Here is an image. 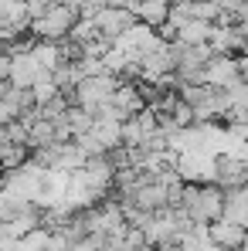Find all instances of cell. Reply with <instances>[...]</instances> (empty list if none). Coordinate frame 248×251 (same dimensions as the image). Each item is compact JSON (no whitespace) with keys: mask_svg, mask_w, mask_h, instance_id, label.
Returning <instances> with one entry per match:
<instances>
[{"mask_svg":"<svg viewBox=\"0 0 248 251\" xmlns=\"http://www.w3.org/2000/svg\"><path fill=\"white\" fill-rule=\"evenodd\" d=\"M224 221L231 224H242L248 227V187H238V190H224Z\"/></svg>","mask_w":248,"mask_h":251,"instance_id":"9c48e42d","label":"cell"},{"mask_svg":"<svg viewBox=\"0 0 248 251\" xmlns=\"http://www.w3.org/2000/svg\"><path fill=\"white\" fill-rule=\"evenodd\" d=\"M79 21H82L79 10L61 0V3H51L41 17L31 21V34H34V41H65Z\"/></svg>","mask_w":248,"mask_h":251,"instance_id":"7a4b0ae2","label":"cell"},{"mask_svg":"<svg viewBox=\"0 0 248 251\" xmlns=\"http://www.w3.org/2000/svg\"><path fill=\"white\" fill-rule=\"evenodd\" d=\"M204 82L214 85V88H235L242 82V61L238 54H211L204 65Z\"/></svg>","mask_w":248,"mask_h":251,"instance_id":"5b68a950","label":"cell"},{"mask_svg":"<svg viewBox=\"0 0 248 251\" xmlns=\"http://www.w3.org/2000/svg\"><path fill=\"white\" fill-rule=\"evenodd\" d=\"M214 183L221 190H238V187H248V173L245 163L238 156H214Z\"/></svg>","mask_w":248,"mask_h":251,"instance_id":"52a82bcc","label":"cell"},{"mask_svg":"<svg viewBox=\"0 0 248 251\" xmlns=\"http://www.w3.org/2000/svg\"><path fill=\"white\" fill-rule=\"evenodd\" d=\"M177 210L194 224H214L224 214V190L218 183H184Z\"/></svg>","mask_w":248,"mask_h":251,"instance_id":"6da1fadb","label":"cell"},{"mask_svg":"<svg viewBox=\"0 0 248 251\" xmlns=\"http://www.w3.org/2000/svg\"><path fill=\"white\" fill-rule=\"evenodd\" d=\"M211 27H214V24H207V21H187V24L177 27V38H173V41H180V44H207Z\"/></svg>","mask_w":248,"mask_h":251,"instance_id":"8fae6325","label":"cell"},{"mask_svg":"<svg viewBox=\"0 0 248 251\" xmlns=\"http://www.w3.org/2000/svg\"><path fill=\"white\" fill-rule=\"evenodd\" d=\"M7 82L14 85V88H38L41 82H51V68L41 65L34 58V51L28 48L21 54H10V75H7Z\"/></svg>","mask_w":248,"mask_h":251,"instance_id":"277c9868","label":"cell"},{"mask_svg":"<svg viewBox=\"0 0 248 251\" xmlns=\"http://www.w3.org/2000/svg\"><path fill=\"white\" fill-rule=\"evenodd\" d=\"M207 231H211V241H214V248L218 251H242V241H245V227L242 224H231V221H214V224H207Z\"/></svg>","mask_w":248,"mask_h":251,"instance_id":"ba28073f","label":"cell"},{"mask_svg":"<svg viewBox=\"0 0 248 251\" xmlns=\"http://www.w3.org/2000/svg\"><path fill=\"white\" fill-rule=\"evenodd\" d=\"M119 88V75H109V72H102V75H85L82 82L75 85V92H72V99H75V105L85 109V112H95L99 105H106L109 102V95Z\"/></svg>","mask_w":248,"mask_h":251,"instance_id":"3957f363","label":"cell"},{"mask_svg":"<svg viewBox=\"0 0 248 251\" xmlns=\"http://www.w3.org/2000/svg\"><path fill=\"white\" fill-rule=\"evenodd\" d=\"M92 24H95V31L106 38V41H119L126 31L136 24V14L129 10V7H102L95 17H92Z\"/></svg>","mask_w":248,"mask_h":251,"instance_id":"8992f818","label":"cell"},{"mask_svg":"<svg viewBox=\"0 0 248 251\" xmlns=\"http://www.w3.org/2000/svg\"><path fill=\"white\" fill-rule=\"evenodd\" d=\"M133 14H136L139 24H146V27L157 31L166 21V14H170V0H139V7H136Z\"/></svg>","mask_w":248,"mask_h":251,"instance_id":"30bf717a","label":"cell"}]
</instances>
